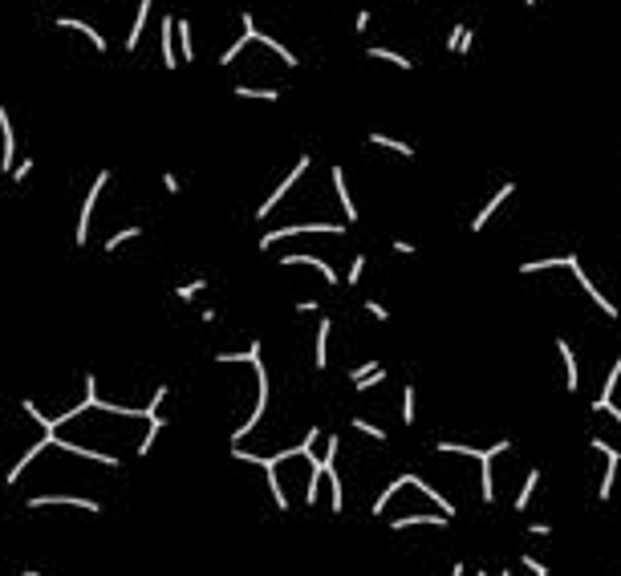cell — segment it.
I'll return each instance as SVG.
<instances>
[{"mask_svg":"<svg viewBox=\"0 0 621 576\" xmlns=\"http://www.w3.org/2000/svg\"><path fill=\"white\" fill-rule=\"evenodd\" d=\"M163 191L167 195H183V179L175 175V171H163Z\"/></svg>","mask_w":621,"mask_h":576,"instance_id":"36","label":"cell"},{"mask_svg":"<svg viewBox=\"0 0 621 576\" xmlns=\"http://www.w3.org/2000/svg\"><path fill=\"white\" fill-rule=\"evenodd\" d=\"M29 511H41V508H73V511H85V515H102V499L94 495H78V491H45V495H29L25 499Z\"/></svg>","mask_w":621,"mask_h":576,"instance_id":"2","label":"cell"},{"mask_svg":"<svg viewBox=\"0 0 621 576\" xmlns=\"http://www.w3.org/2000/svg\"><path fill=\"white\" fill-rule=\"evenodd\" d=\"M390 247H394V252H398V256H418V247L410 244V240H394Z\"/></svg>","mask_w":621,"mask_h":576,"instance_id":"42","label":"cell"},{"mask_svg":"<svg viewBox=\"0 0 621 576\" xmlns=\"http://www.w3.org/2000/svg\"><path fill=\"white\" fill-rule=\"evenodd\" d=\"M309 166H313V154H296L293 171H289V175H284V179L277 183V191H272V195H268V199L260 203V207H256V219H268V215L277 212V207H280V199H284V195H289V191L296 187V183L305 179V171H309Z\"/></svg>","mask_w":621,"mask_h":576,"instance_id":"4","label":"cell"},{"mask_svg":"<svg viewBox=\"0 0 621 576\" xmlns=\"http://www.w3.org/2000/svg\"><path fill=\"white\" fill-rule=\"evenodd\" d=\"M20 576H45V568H37V564H29V568H20Z\"/></svg>","mask_w":621,"mask_h":576,"instance_id":"45","label":"cell"},{"mask_svg":"<svg viewBox=\"0 0 621 576\" xmlns=\"http://www.w3.org/2000/svg\"><path fill=\"white\" fill-rule=\"evenodd\" d=\"M147 17H150V0H138L134 20H131V29H126V41H122V49H126V53L138 49V41H143V33H147Z\"/></svg>","mask_w":621,"mask_h":576,"instance_id":"15","label":"cell"},{"mask_svg":"<svg viewBox=\"0 0 621 576\" xmlns=\"http://www.w3.org/2000/svg\"><path fill=\"white\" fill-rule=\"evenodd\" d=\"M402 487H410V475H406V471H402V475H394L390 483H386V491H382V495L374 499V508H370V515H382V511H386V503H390V499H394L398 491H402Z\"/></svg>","mask_w":621,"mask_h":576,"instance_id":"25","label":"cell"},{"mask_svg":"<svg viewBox=\"0 0 621 576\" xmlns=\"http://www.w3.org/2000/svg\"><path fill=\"white\" fill-rule=\"evenodd\" d=\"M329 333H333V321L321 317L317 321V337H313V369H325L329 365Z\"/></svg>","mask_w":621,"mask_h":576,"instance_id":"17","label":"cell"},{"mask_svg":"<svg viewBox=\"0 0 621 576\" xmlns=\"http://www.w3.org/2000/svg\"><path fill=\"white\" fill-rule=\"evenodd\" d=\"M366 313L374 317V321H390V309H386V305H382V300H374V297L366 300Z\"/></svg>","mask_w":621,"mask_h":576,"instance_id":"37","label":"cell"},{"mask_svg":"<svg viewBox=\"0 0 621 576\" xmlns=\"http://www.w3.org/2000/svg\"><path fill=\"white\" fill-rule=\"evenodd\" d=\"M512 195H516V183L507 179L504 187H500V191H495V195H491L488 203H483V207L475 212V219H471V223H467V228H471V231H483V228H488V223H491V215L500 212V207H504V203H507V199H512Z\"/></svg>","mask_w":621,"mask_h":576,"instance_id":"12","label":"cell"},{"mask_svg":"<svg viewBox=\"0 0 621 576\" xmlns=\"http://www.w3.org/2000/svg\"><path fill=\"white\" fill-rule=\"evenodd\" d=\"M49 29H69V33H82L85 41L94 45V53H98V57H106V53H110V37L102 33V29H94V25H90L85 17H69V13H61V17L49 20Z\"/></svg>","mask_w":621,"mask_h":576,"instance_id":"6","label":"cell"},{"mask_svg":"<svg viewBox=\"0 0 621 576\" xmlns=\"http://www.w3.org/2000/svg\"><path fill=\"white\" fill-rule=\"evenodd\" d=\"M617 381H621V357L613 362V369H609V378L601 381V394L593 398V410H597V414H601V406H605V402H613V390H617Z\"/></svg>","mask_w":621,"mask_h":576,"instance_id":"26","label":"cell"},{"mask_svg":"<svg viewBox=\"0 0 621 576\" xmlns=\"http://www.w3.org/2000/svg\"><path fill=\"white\" fill-rule=\"evenodd\" d=\"M500 576H512V572H507V568H504V572H500Z\"/></svg>","mask_w":621,"mask_h":576,"instance_id":"48","label":"cell"},{"mask_svg":"<svg viewBox=\"0 0 621 576\" xmlns=\"http://www.w3.org/2000/svg\"><path fill=\"white\" fill-rule=\"evenodd\" d=\"M110 171L102 166L98 175H94V183L85 187V199H82V207H78V223H73V247H85V240H90V223H94V212H98V199H102V191L110 187Z\"/></svg>","mask_w":621,"mask_h":576,"instance_id":"1","label":"cell"},{"mask_svg":"<svg viewBox=\"0 0 621 576\" xmlns=\"http://www.w3.org/2000/svg\"><path fill=\"white\" fill-rule=\"evenodd\" d=\"M366 57H370V61H390L394 69H414V61H410L406 53H398V49H382V45H370V49H366Z\"/></svg>","mask_w":621,"mask_h":576,"instance_id":"24","label":"cell"},{"mask_svg":"<svg viewBox=\"0 0 621 576\" xmlns=\"http://www.w3.org/2000/svg\"><path fill=\"white\" fill-rule=\"evenodd\" d=\"M528 536H536V540H548V536H553V524H544V520H532V524H528Z\"/></svg>","mask_w":621,"mask_h":576,"instance_id":"38","label":"cell"},{"mask_svg":"<svg viewBox=\"0 0 621 576\" xmlns=\"http://www.w3.org/2000/svg\"><path fill=\"white\" fill-rule=\"evenodd\" d=\"M231 94L244 102H280V90L277 85H248V82H236L231 85Z\"/></svg>","mask_w":621,"mask_h":576,"instance_id":"19","label":"cell"},{"mask_svg":"<svg viewBox=\"0 0 621 576\" xmlns=\"http://www.w3.org/2000/svg\"><path fill=\"white\" fill-rule=\"evenodd\" d=\"M175 41H179V61L191 66L195 61V29H191L187 17H175Z\"/></svg>","mask_w":621,"mask_h":576,"instance_id":"16","label":"cell"},{"mask_svg":"<svg viewBox=\"0 0 621 576\" xmlns=\"http://www.w3.org/2000/svg\"><path fill=\"white\" fill-rule=\"evenodd\" d=\"M13 166H17V126H13V118L0 102V171L8 175Z\"/></svg>","mask_w":621,"mask_h":576,"instance_id":"9","label":"cell"},{"mask_svg":"<svg viewBox=\"0 0 621 576\" xmlns=\"http://www.w3.org/2000/svg\"><path fill=\"white\" fill-rule=\"evenodd\" d=\"M589 446L605 455V475H601V483H597V499H601V503H609V499H613V483H617V471H621V451H617L613 443H605L601 434H593V439H589Z\"/></svg>","mask_w":621,"mask_h":576,"instance_id":"5","label":"cell"},{"mask_svg":"<svg viewBox=\"0 0 621 576\" xmlns=\"http://www.w3.org/2000/svg\"><path fill=\"white\" fill-rule=\"evenodd\" d=\"M159 53H163V66L167 69H179V41H175V17L167 13L163 20H159Z\"/></svg>","mask_w":621,"mask_h":576,"instance_id":"11","label":"cell"},{"mask_svg":"<svg viewBox=\"0 0 621 576\" xmlns=\"http://www.w3.org/2000/svg\"><path fill=\"white\" fill-rule=\"evenodd\" d=\"M447 527L451 520L447 515H418V511H406V515H398V520H390V532H406V527Z\"/></svg>","mask_w":621,"mask_h":576,"instance_id":"18","label":"cell"},{"mask_svg":"<svg viewBox=\"0 0 621 576\" xmlns=\"http://www.w3.org/2000/svg\"><path fill=\"white\" fill-rule=\"evenodd\" d=\"M556 353H560V362H565V390L577 394V390H581V365H577V353H572V345L565 337H556Z\"/></svg>","mask_w":621,"mask_h":576,"instance_id":"14","label":"cell"},{"mask_svg":"<svg viewBox=\"0 0 621 576\" xmlns=\"http://www.w3.org/2000/svg\"><path fill=\"white\" fill-rule=\"evenodd\" d=\"M345 235L349 223H284V228H272L260 235V252H272L280 240H289V235Z\"/></svg>","mask_w":621,"mask_h":576,"instance_id":"3","label":"cell"},{"mask_svg":"<svg viewBox=\"0 0 621 576\" xmlns=\"http://www.w3.org/2000/svg\"><path fill=\"white\" fill-rule=\"evenodd\" d=\"M386 378H390V369H386V365H378L374 374H366V378L354 381V390H358V394H366V390H378V386H382Z\"/></svg>","mask_w":621,"mask_h":576,"instance_id":"31","label":"cell"},{"mask_svg":"<svg viewBox=\"0 0 621 576\" xmlns=\"http://www.w3.org/2000/svg\"><path fill=\"white\" fill-rule=\"evenodd\" d=\"M569 272H572V276H577V284L585 288V297L593 300V305H597V309H601V313L609 317V321H617V317H621V309H617V305H613V300H609V297H605V293H601V288H597V284H593V280H589V272H585V268H581V260H577V256H569Z\"/></svg>","mask_w":621,"mask_h":576,"instance_id":"7","label":"cell"},{"mask_svg":"<svg viewBox=\"0 0 621 576\" xmlns=\"http://www.w3.org/2000/svg\"><path fill=\"white\" fill-rule=\"evenodd\" d=\"M471 576H491V572H488V568H475V572H471Z\"/></svg>","mask_w":621,"mask_h":576,"instance_id":"46","label":"cell"},{"mask_svg":"<svg viewBox=\"0 0 621 576\" xmlns=\"http://www.w3.org/2000/svg\"><path fill=\"white\" fill-rule=\"evenodd\" d=\"M256 45H264V49H272V53H277V57H280V66H284V69H296V66H301V57H296V53L289 49V45H280V41H277L272 33H264V29H260V37H256Z\"/></svg>","mask_w":621,"mask_h":576,"instance_id":"21","label":"cell"},{"mask_svg":"<svg viewBox=\"0 0 621 576\" xmlns=\"http://www.w3.org/2000/svg\"><path fill=\"white\" fill-rule=\"evenodd\" d=\"M471 49H475V29L467 25V33H463V41H459V57H467Z\"/></svg>","mask_w":621,"mask_h":576,"instance_id":"41","label":"cell"},{"mask_svg":"<svg viewBox=\"0 0 621 576\" xmlns=\"http://www.w3.org/2000/svg\"><path fill=\"white\" fill-rule=\"evenodd\" d=\"M361 276H366V256H354V260H349V272H345V288H358Z\"/></svg>","mask_w":621,"mask_h":576,"instance_id":"34","label":"cell"},{"mask_svg":"<svg viewBox=\"0 0 621 576\" xmlns=\"http://www.w3.org/2000/svg\"><path fill=\"white\" fill-rule=\"evenodd\" d=\"M548 268H569V256H540V260H524L520 272L532 276V272H548Z\"/></svg>","mask_w":621,"mask_h":576,"instance_id":"29","label":"cell"},{"mask_svg":"<svg viewBox=\"0 0 621 576\" xmlns=\"http://www.w3.org/2000/svg\"><path fill=\"white\" fill-rule=\"evenodd\" d=\"M296 313H321V305H317V300H296Z\"/></svg>","mask_w":621,"mask_h":576,"instance_id":"43","label":"cell"},{"mask_svg":"<svg viewBox=\"0 0 621 576\" xmlns=\"http://www.w3.org/2000/svg\"><path fill=\"white\" fill-rule=\"evenodd\" d=\"M414 418H418V390L402 386V427H414Z\"/></svg>","mask_w":621,"mask_h":576,"instance_id":"30","label":"cell"},{"mask_svg":"<svg viewBox=\"0 0 621 576\" xmlns=\"http://www.w3.org/2000/svg\"><path fill=\"white\" fill-rule=\"evenodd\" d=\"M536 4H540V0H524V8H536Z\"/></svg>","mask_w":621,"mask_h":576,"instance_id":"47","label":"cell"},{"mask_svg":"<svg viewBox=\"0 0 621 576\" xmlns=\"http://www.w3.org/2000/svg\"><path fill=\"white\" fill-rule=\"evenodd\" d=\"M329 179H333V191H337V203L345 212V223H358V203L349 195V183H345V166H329Z\"/></svg>","mask_w":621,"mask_h":576,"instance_id":"13","label":"cell"},{"mask_svg":"<svg viewBox=\"0 0 621 576\" xmlns=\"http://www.w3.org/2000/svg\"><path fill=\"white\" fill-rule=\"evenodd\" d=\"M447 576H471V572H467V564H463V560H455V564H451V572H447Z\"/></svg>","mask_w":621,"mask_h":576,"instance_id":"44","label":"cell"},{"mask_svg":"<svg viewBox=\"0 0 621 576\" xmlns=\"http://www.w3.org/2000/svg\"><path fill=\"white\" fill-rule=\"evenodd\" d=\"M406 475H410V487H414V491H423L426 499H435V503H439V511H442V515H447V520H451V515H455V511H459L455 503H451V499H447V495H442V491H435V487H430V483H426L423 475H414V471H406Z\"/></svg>","mask_w":621,"mask_h":576,"instance_id":"20","label":"cell"},{"mask_svg":"<svg viewBox=\"0 0 621 576\" xmlns=\"http://www.w3.org/2000/svg\"><path fill=\"white\" fill-rule=\"evenodd\" d=\"M293 264H305V268H313V272H321V280L325 284H342V276H337V268L329 260H321V256H309V252H296V256H280V268H293Z\"/></svg>","mask_w":621,"mask_h":576,"instance_id":"10","label":"cell"},{"mask_svg":"<svg viewBox=\"0 0 621 576\" xmlns=\"http://www.w3.org/2000/svg\"><path fill=\"white\" fill-rule=\"evenodd\" d=\"M504 451H512V439H500L495 446H488V451L479 455V499H483V503H495V475H491V462H495V455H504Z\"/></svg>","mask_w":621,"mask_h":576,"instance_id":"8","label":"cell"},{"mask_svg":"<svg viewBox=\"0 0 621 576\" xmlns=\"http://www.w3.org/2000/svg\"><path fill=\"white\" fill-rule=\"evenodd\" d=\"M349 427H354V430H361V434H370L374 443H386V439H390V434H386V430L378 427V422H370V418H349Z\"/></svg>","mask_w":621,"mask_h":576,"instance_id":"32","label":"cell"},{"mask_svg":"<svg viewBox=\"0 0 621 576\" xmlns=\"http://www.w3.org/2000/svg\"><path fill=\"white\" fill-rule=\"evenodd\" d=\"M366 138H370V147L394 150V154H402V159H414V154H418V150L410 147V142H398V138H390V134H382V130H370Z\"/></svg>","mask_w":621,"mask_h":576,"instance_id":"23","label":"cell"},{"mask_svg":"<svg viewBox=\"0 0 621 576\" xmlns=\"http://www.w3.org/2000/svg\"><path fill=\"white\" fill-rule=\"evenodd\" d=\"M33 171H37V159H20V163L13 166V171H8V179H13V183L20 187V183H29V179H33Z\"/></svg>","mask_w":621,"mask_h":576,"instance_id":"33","label":"cell"},{"mask_svg":"<svg viewBox=\"0 0 621 576\" xmlns=\"http://www.w3.org/2000/svg\"><path fill=\"white\" fill-rule=\"evenodd\" d=\"M374 369H378V362H361V365H354V369H349V386H354L358 378H366V374H374Z\"/></svg>","mask_w":621,"mask_h":576,"instance_id":"39","label":"cell"},{"mask_svg":"<svg viewBox=\"0 0 621 576\" xmlns=\"http://www.w3.org/2000/svg\"><path fill=\"white\" fill-rule=\"evenodd\" d=\"M536 487H540V467H528V475H524V487H520V495H516V511H528V503H532Z\"/></svg>","mask_w":621,"mask_h":576,"instance_id":"27","label":"cell"},{"mask_svg":"<svg viewBox=\"0 0 621 576\" xmlns=\"http://www.w3.org/2000/svg\"><path fill=\"white\" fill-rule=\"evenodd\" d=\"M138 235H143V223H126V228H118V231H110V235H106L102 252H106V256H114L118 247L131 244V240H138Z\"/></svg>","mask_w":621,"mask_h":576,"instance_id":"22","label":"cell"},{"mask_svg":"<svg viewBox=\"0 0 621 576\" xmlns=\"http://www.w3.org/2000/svg\"><path fill=\"white\" fill-rule=\"evenodd\" d=\"M370 20H374V13H370V8H361L358 17H354V33H366V29H370Z\"/></svg>","mask_w":621,"mask_h":576,"instance_id":"40","label":"cell"},{"mask_svg":"<svg viewBox=\"0 0 621 576\" xmlns=\"http://www.w3.org/2000/svg\"><path fill=\"white\" fill-rule=\"evenodd\" d=\"M463 33H467V20L451 25V33H447V53H459V41H463Z\"/></svg>","mask_w":621,"mask_h":576,"instance_id":"35","label":"cell"},{"mask_svg":"<svg viewBox=\"0 0 621 576\" xmlns=\"http://www.w3.org/2000/svg\"><path fill=\"white\" fill-rule=\"evenodd\" d=\"M207 288V276H191V280H183V284H175L171 293H175V300H183V305H191V300L199 297Z\"/></svg>","mask_w":621,"mask_h":576,"instance_id":"28","label":"cell"}]
</instances>
